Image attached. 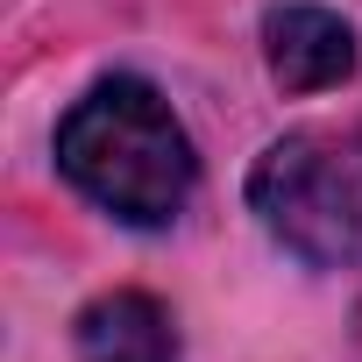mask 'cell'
I'll use <instances>...</instances> for the list:
<instances>
[{
    "label": "cell",
    "instance_id": "3957f363",
    "mask_svg": "<svg viewBox=\"0 0 362 362\" xmlns=\"http://www.w3.org/2000/svg\"><path fill=\"white\" fill-rule=\"evenodd\" d=\"M263 57L284 93H327L355 71V36L327 8H277L263 22Z\"/></svg>",
    "mask_w": 362,
    "mask_h": 362
},
{
    "label": "cell",
    "instance_id": "6da1fadb",
    "mask_svg": "<svg viewBox=\"0 0 362 362\" xmlns=\"http://www.w3.org/2000/svg\"><path fill=\"white\" fill-rule=\"evenodd\" d=\"M57 170L128 228H163L192 199V142L142 78H100L57 121Z\"/></svg>",
    "mask_w": 362,
    "mask_h": 362
},
{
    "label": "cell",
    "instance_id": "7a4b0ae2",
    "mask_svg": "<svg viewBox=\"0 0 362 362\" xmlns=\"http://www.w3.org/2000/svg\"><path fill=\"white\" fill-rule=\"evenodd\" d=\"M249 206L291 256L320 270L362 263V128H313L270 142L249 170Z\"/></svg>",
    "mask_w": 362,
    "mask_h": 362
},
{
    "label": "cell",
    "instance_id": "277c9868",
    "mask_svg": "<svg viewBox=\"0 0 362 362\" xmlns=\"http://www.w3.org/2000/svg\"><path fill=\"white\" fill-rule=\"evenodd\" d=\"M78 362H177V327L149 291H107L78 313Z\"/></svg>",
    "mask_w": 362,
    "mask_h": 362
}]
</instances>
